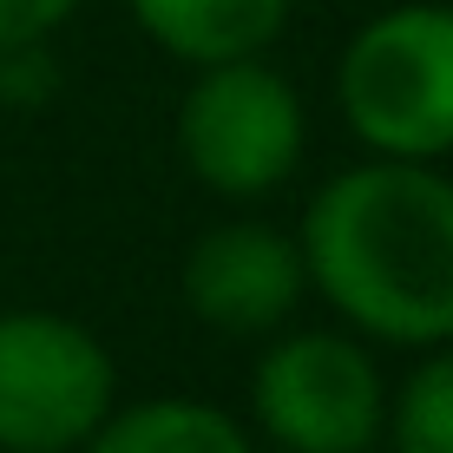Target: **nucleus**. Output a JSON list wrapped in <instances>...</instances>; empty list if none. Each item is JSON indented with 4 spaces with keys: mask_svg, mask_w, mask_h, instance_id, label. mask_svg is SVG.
<instances>
[{
    "mask_svg": "<svg viewBox=\"0 0 453 453\" xmlns=\"http://www.w3.org/2000/svg\"><path fill=\"white\" fill-rule=\"evenodd\" d=\"M309 289L362 342H453V178L441 165L368 158L335 171L303 211Z\"/></svg>",
    "mask_w": 453,
    "mask_h": 453,
    "instance_id": "nucleus-1",
    "label": "nucleus"
},
{
    "mask_svg": "<svg viewBox=\"0 0 453 453\" xmlns=\"http://www.w3.org/2000/svg\"><path fill=\"white\" fill-rule=\"evenodd\" d=\"M335 99L368 158L441 165L453 151V7L408 0L355 27L335 66Z\"/></svg>",
    "mask_w": 453,
    "mask_h": 453,
    "instance_id": "nucleus-2",
    "label": "nucleus"
},
{
    "mask_svg": "<svg viewBox=\"0 0 453 453\" xmlns=\"http://www.w3.org/2000/svg\"><path fill=\"white\" fill-rule=\"evenodd\" d=\"M191 73L197 80L184 86L178 105V151L191 178L217 197H237V204L283 191L309 145V112L289 73H276L263 53Z\"/></svg>",
    "mask_w": 453,
    "mask_h": 453,
    "instance_id": "nucleus-3",
    "label": "nucleus"
},
{
    "mask_svg": "<svg viewBox=\"0 0 453 453\" xmlns=\"http://www.w3.org/2000/svg\"><path fill=\"white\" fill-rule=\"evenodd\" d=\"M250 420L283 453H374L388 381L355 329L276 335L250 368Z\"/></svg>",
    "mask_w": 453,
    "mask_h": 453,
    "instance_id": "nucleus-4",
    "label": "nucleus"
},
{
    "mask_svg": "<svg viewBox=\"0 0 453 453\" xmlns=\"http://www.w3.org/2000/svg\"><path fill=\"white\" fill-rule=\"evenodd\" d=\"M119 401L105 342L53 309L0 316V453H80Z\"/></svg>",
    "mask_w": 453,
    "mask_h": 453,
    "instance_id": "nucleus-5",
    "label": "nucleus"
},
{
    "mask_svg": "<svg viewBox=\"0 0 453 453\" xmlns=\"http://www.w3.org/2000/svg\"><path fill=\"white\" fill-rule=\"evenodd\" d=\"M309 270L296 230L257 224V217H230L211 224L184 257V303L197 322L224 335H270L303 309Z\"/></svg>",
    "mask_w": 453,
    "mask_h": 453,
    "instance_id": "nucleus-6",
    "label": "nucleus"
},
{
    "mask_svg": "<svg viewBox=\"0 0 453 453\" xmlns=\"http://www.w3.org/2000/svg\"><path fill=\"white\" fill-rule=\"evenodd\" d=\"M151 46H165L184 66L270 53V40L289 27V0H125Z\"/></svg>",
    "mask_w": 453,
    "mask_h": 453,
    "instance_id": "nucleus-7",
    "label": "nucleus"
},
{
    "mask_svg": "<svg viewBox=\"0 0 453 453\" xmlns=\"http://www.w3.org/2000/svg\"><path fill=\"white\" fill-rule=\"evenodd\" d=\"M80 453H257L237 414L211 408L197 395H151V401H112V414L92 427Z\"/></svg>",
    "mask_w": 453,
    "mask_h": 453,
    "instance_id": "nucleus-8",
    "label": "nucleus"
},
{
    "mask_svg": "<svg viewBox=\"0 0 453 453\" xmlns=\"http://www.w3.org/2000/svg\"><path fill=\"white\" fill-rule=\"evenodd\" d=\"M388 453H453V342L420 349L408 381L388 395Z\"/></svg>",
    "mask_w": 453,
    "mask_h": 453,
    "instance_id": "nucleus-9",
    "label": "nucleus"
},
{
    "mask_svg": "<svg viewBox=\"0 0 453 453\" xmlns=\"http://www.w3.org/2000/svg\"><path fill=\"white\" fill-rule=\"evenodd\" d=\"M73 13H80V0H0V53L53 40Z\"/></svg>",
    "mask_w": 453,
    "mask_h": 453,
    "instance_id": "nucleus-10",
    "label": "nucleus"
}]
</instances>
